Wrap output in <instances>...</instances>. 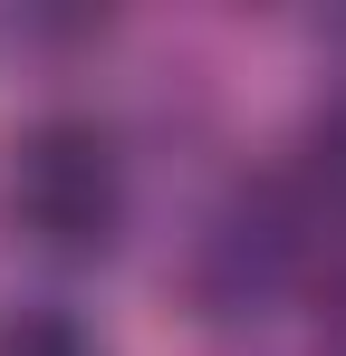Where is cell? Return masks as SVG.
Here are the masks:
<instances>
[{
  "mask_svg": "<svg viewBox=\"0 0 346 356\" xmlns=\"http://www.w3.org/2000/svg\"><path fill=\"white\" fill-rule=\"evenodd\" d=\"M10 222L58 250V260H87L106 250L125 222V154L97 116H39L10 145Z\"/></svg>",
  "mask_w": 346,
  "mask_h": 356,
  "instance_id": "6da1fadb",
  "label": "cell"
},
{
  "mask_svg": "<svg viewBox=\"0 0 346 356\" xmlns=\"http://www.w3.org/2000/svg\"><path fill=\"white\" fill-rule=\"evenodd\" d=\"M0 356H106L87 337V318H67V308H10L0 318Z\"/></svg>",
  "mask_w": 346,
  "mask_h": 356,
  "instance_id": "3957f363",
  "label": "cell"
},
{
  "mask_svg": "<svg viewBox=\"0 0 346 356\" xmlns=\"http://www.w3.org/2000/svg\"><path fill=\"white\" fill-rule=\"evenodd\" d=\"M298 250H308V202L298 193H240L212 212V232L192 250V289L212 298V318H240V308H270L288 289V270H298Z\"/></svg>",
  "mask_w": 346,
  "mask_h": 356,
  "instance_id": "7a4b0ae2",
  "label": "cell"
}]
</instances>
